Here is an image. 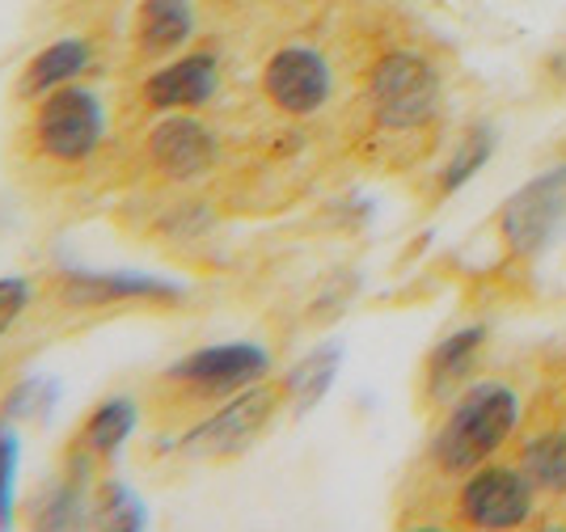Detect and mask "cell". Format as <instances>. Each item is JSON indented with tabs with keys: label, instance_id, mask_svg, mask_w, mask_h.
<instances>
[{
	"label": "cell",
	"instance_id": "cell-1",
	"mask_svg": "<svg viewBox=\"0 0 566 532\" xmlns=\"http://www.w3.org/2000/svg\"><path fill=\"white\" fill-rule=\"evenodd\" d=\"M524 401L507 380H478L465 394H457L449 418L440 423L436 440H431V461L440 473L461 478L473 473L478 465H486L499 448L516 436Z\"/></svg>",
	"mask_w": 566,
	"mask_h": 532
},
{
	"label": "cell",
	"instance_id": "cell-2",
	"mask_svg": "<svg viewBox=\"0 0 566 532\" xmlns=\"http://www.w3.org/2000/svg\"><path fill=\"white\" fill-rule=\"evenodd\" d=\"M283 406H287L283 401V385L259 380V385H250V389H241V394L208 406L178 436V452L190 457V461H208V465L237 461V457H245L271 431V423L280 418Z\"/></svg>",
	"mask_w": 566,
	"mask_h": 532
},
{
	"label": "cell",
	"instance_id": "cell-3",
	"mask_svg": "<svg viewBox=\"0 0 566 532\" xmlns=\"http://www.w3.org/2000/svg\"><path fill=\"white\" fill-rule=\"evenodd\" d=\"M259 380H271V351L259 343H212L174 359L157 376V394L174 406H216Z\"/></svg>",
	"mask_w": 566,
	"mask_h": 532
},
{
	"label": "cell",
	"instance_id": "cell-4",
	"mask_svg": "<svg viewBox=\"0 0 566 532\" xmlns=\"http://www.w3.org/2000/svg\"><path fill=\"white\" fill-rule=\"evenodd\" d=\"M368 115L389 136H415L440 115V72L415 51H385L368 69Z\"/></svg>",
	"mask_w": 566,
	"mask_h": 532
},
{
	"label": "cell",
	"instance_id": "cell-5",
	"mask_svg": "<svg viewBox=\"0 0 566 532\" xmlns=\"http://www.w3.org/2000/svg\"><path fill=\"white\" fill-rule=\"evenodd\" d=\"M106 139V102L72 81L30 106V144L55 165H85Z\"/></svg>",
	"mask_w": 566,
	"mask_h": 532
},
{
	"label": "cell",
	"instance_id": "cell-6",
	"mask_svg": "<svg viewBox=\"0 0 566 532\" xmlns=\"http://www.w3.org/2000/svg\"><path fill=\"white\" fill-rule=\"evenodd\" d=\"M51 296L72 313H111V309H169L187 301V288L174 279L144 275V271H94V267H69L51 279Z\"/></svg>",
	"mask_w": 566,
	"mask_h": 532
},
{
	"label": "cell",
	"instance_id": "cell-7",
	"mask_svg": "<svg viewBox=\"0 0 566 532\" xmlns=\"http://www.w3.org/2000/svg\"><path fill=\"white\" fill-rule=\"evenodd\" d=\"M259 81H262L266 102H271L280 115H292V118L317 115L334 93L331 60L308 43H287V46H280V51H271L266 64H262Z\"/></svg>",
	"mask_w": 566,
	"mask_h": 532
},
{
	"label": "cell",
	"instance_id": "cell-8",
	"mask_svg": "<svg viewBox=\"0 0 566 532\" xmlns=\"http://www.w3.org/2000/svg\"><path fill=\"white\" fill-rule=\"evenodd\" d=\"M533 490L520 465H478L457 494V520L470 529H520L533 515Z\"/></svg>",
	"mask_w": 566,
	"mask_h": 532
},
{
	"label": "cell",
	"instance_id": "cell-9",
	"mask_svg": "<svg viewBox=\"0 0 566 532\" xmlns=\"http://www.w3.org/2000/svg\"><path fill=\"white\" fill-rule=\"evenodd\" d=\"M566 216V165L549 169L516 195L499 211V237L512 254H537Z\"/></svg>",
	"mask_w": 566,
	"mask_h": 532
},
{
	"label": "cell",
	"instance_id": "cell-10",
	"mask_svg": "<svg viewBox=\"0 0 566 532\" xmlns=\"http://www.w3.org/2000/svg\"><path fill=\"white\" fill-rule=\"evenodd\" d=\"M216 153H220V139L195 111H169L144 139V157L166 182H190L208 174L216 165Z\"/></svg>",
	"mask_w": 566,
	"mask_h": 532
},
{
	"label": "cell",
	"instance_id": "cell-11",
	"mask_svg": "<svg viewBox=\"0 0 566 532\" xmlns=\"http://www.w3.org/2000/svg\"><path fill=\"white\" fill-rule=\"evenodd\" d=\"M220 93V55L216 51H178L161 60V69L144 76V106L169 115V111H203Z\"/></svg>",
	"mask_w": 566,
	"mask_h": 532
},
{
	"label": "cell",
	"instance_id": "cell-12",
	"mask_svg": "<svg viewBox=\"0 0 566 532\" xmlns=\"http://www.w3.org/2000/svg\"><path fill=\"white\" fill-rule=\"evenodd\" d=\"M140 418L144 415L140 406H136V397L127 394L102 397L97 406H90V415L81 418V427L72 431L69 465L85 469V473H94L97 465H111L127 444L136 440Z\"/></svg>",
	"mask_w": 566,
	"mask_h": 532
},
{
	"label": "cell",
	"instance_id": "cell-13",
	"mask_svg": "<svg viewBox=\"0 0 566 532\" xmlns=\"http://www.w3.org/2000/svg\"><path fill=\"white\" fill-rule=\"evenodd\" d=\"M199 25L195 0H140L132 13V51L140 60H169L187 51Z\"/></svg>",
	"mask_w": 566,
	"mask_h": 532
},
{
	"label": "cell",
	"instance_id": "cell-14",
	"mask_svg": "<svg viewBox=\"0 0 566 532\" xmlns=\"http://www.w3.org/2000/svg\"><path fill=\"white\" fill-rule=\"evenodd\" d=\"M94 64V43L81 39V34H64V39H51L48 46H39L18 72V102L34 106L39 97L64 90L72 81H81Z\"/></svg>",
	"mask_w": 566,
	"mask_h": 532
},
{
	"label": "cell",
	"instance_id": "cell-15",
	"mask_svg": "<svg viewBox=\"0 0 566 532\" xmlns=\"http://www.w3.org/2000/svg\"><path fill=\"white\" fill-rule=\"evenodd\" d=\"M482 347H486V325H461V330H452L444 343H436V351L427 355L423 368L427 397L440 401V397L449 394H461V380H470Z\"/></svg>",
	"mask_w": 566,
	"mask_h": 532
},
{
	"label": "cell",
	"instance_id": "cell-16",
	"mask_svg": "<svg viewBox=\"0 0 566 532\" xmlns=\"http://www.w3.org/2000/svg\"><path fill=\"white\" fill-rule=\"evenodd\" d=\"M85 469H76L69 465V473L48 490V494H39L30 511H25V520L34 524V529H81L85 520H90V503H85Z\"/></svg>",
	"mask_w": 566,
	"mask_h": 532
},
{
	"label": "cell",
	"instance_id": "cell-17",
	"mask_svg": "<svg viewBox=\"0 0 566 532\" xmlns=\"http://www.w3.org/2000/svg\"><path fill=\"white\" fill-rule=\"evenodd\" d=\"M520 469L545 494H566V423L542 427L520 444Z\"/></svg>",
	"mask_w": 566,
	"mask_h": 532
},
{
	"label": "cell",
	"instance_id": "cell-18",
	"mask_svg": "<svg viewBox=\"0 0 566 532\" xmlns=\"http://www.w3.org/2000/svg\"><path fill=\"white\" fill-rule=\"evenodd\" d=\"M90 524L115 532H140L148 529V508H144V499L127 482L102 478L94 494H90Z\"/></svg>",
	"mask_w": 566,
	"mask_h": 532
},
{
	"label": "cell",
	"instance_id": "cell-19",
	"mask_svg": "<svg viewBox=\"0 0 566 532\" xmlns=\"http://www.w3.org/2000/svg\"><path fill=\"white\" fill-rule=\"evenodd\" d=\"M338 364H343L338 347H322V351H313V355H305L296 368L283 376V401H287L296 415L313 410V406L326 397V389L334 385Z\"/></svg>",
	"mask_w": 566,
	"mask_h": 532
},
{
	"label": "cell",
	"instance_id": "cell-20",
	"mask_svg": "<svg viewBox=\"0 0 566 532\" xmlns=\"http://www.w3.org/2000/svg\"><path fill=\"white\" fill-rule=\"evenodd\" d=\"M491 148H495V132L491 127H473L470 136H465V144L452 153V161L444 165V174H440V199L470 182L473 174L491 161Z\"/></svg>",
	"mask_w": 566,
	"mask_h": 532
},
{
	"label": "cell",
	"instance_id": "cell-21",
	"mask_svg": "<svg viewBox=\"0 0 566 532\" xmlns=\"http://www.w3.org/2000/svg\"><path fill=\"white\" fill-rule=\"evenodd\" d=\"M18 478H22V440L9 418H0V529L18 520Z\"/></svg>",
	"mask_w": 566,
	"mask_h": 532
},
{
	"label": "cell",
	"instance_id": "cell-22",
	"mask_svg": "<svg viewBox=\"0 0 566 532\" xmlns=\"http://www.w3.org/2000/svg\"><path fill=\"white\" fill-rule=\"evenodd\" d=\"M34 304V283L25 275H0V338L22 322Z\"/></svg>",
	"mask_w": 566,
	"mask_h": 532
}]
</instances>
